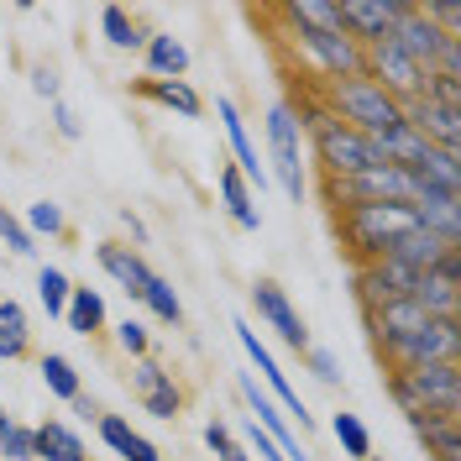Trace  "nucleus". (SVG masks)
<instances>
[{
  "mask_svg": "<svg viewBox=\"0 0 461 461\" xmlns=\"http://www.w3.org/2000/svg\"><path fill=\"white\" fill-rule=\"evenodd\" d=\"M11 425H16V420H11V414H0V435L11 430Z\"/></svg>",
  "mask_w": 461,
  "mask_h": 461,
  "instance_id": "45",
  "label": "nucleus"
},
{
  "mask_svg": "<svg viewBox=\"0 0 461 461\" xmlns=\"http://www.w3.org/2000/svg\"><path fill=\"white\" fill-rule=\"evenodd\" d=\"M121 226L131 230V241H137V247H147V226L137 221V215H131V210H121Z\"/></svg>",
  "mask_w": 461,
  "mask_h": 461,
  "instance_id": "43",
  "label": "nucleus"
},
{
  "mask_svg": "<svg viewBox=\"0 0 461 461\" xmlns=\"http://www.w3.org/2000/svg\"><path fill=\"white\" fill-rule=\"evenodd\" d=\"M32 351V315L22 299H0V362H22Z\"/></svg>",
  "mask_w": 461,
  "mask_h": 461,
  "instance_id": "25",
  "label": "nucleus"
},
{
  "mask_svg": "<svg viewBox=\"0 0 461 461\" xmlns=\"http://www.w3.org/2000/svg\"><path fill=\"white\" fill-rule=\"evenodd\" d=\"M425 100L461 111V79H451V74H425Z\"/></svg>",
  "mask_w": 461,
  "mask_h": 461,
  "instance_id": "40",
  "label": "nucleus"
},
{
  "mask_svg": "<svg viewBox=\"0 0 461 461\" xmlns=\"http://www.w3.org/2000/svg\"><path fill=\"white\" fill-rule=\"evenodd\" d=\"M74 409H79V414H85V420H100V409H95V403H89L85 393H79V399H74Z\"/></svg>",
  "mask_w": 461,
  "mask_h": 461,
  "instance_id": "44",
  "label": "nucleus"
},
{
  "mask_svg": "<svg viewBox=\"0 0 461 461\" xmlns=\"http://www.w3.org/2000/svg\"><path fill=\"white\" fill-rule=\"evenodd\" d=\"M32 446H37V461H89V446L79 440V430L63 425V420L32 425Z\"/></svg>",
  "mask_w": 461,
  "mask_h": 461,
  "instance_id": "24",
  "label": "nucleus"
},
{
  "mask_svg": "<svg viewBox=\"0 0 461 461\" xmlns=\"http://www.w3.org/2000/svg\"><path fill=\"white\" fill-rule=\"evenodd\" d=\"M330 435H336V446H341L351 461L373 456V430H367V420H362V414H346V409H341V414L330 420Z\"/></svg>",
  "mask_w": 461,
  "mask_h": 461,
  "instance_id": "30",
  "label": "nucleus"
},
{
  "mask_svg": "<svg viewBox=\"0 0 461 461\" xmlns=\"http://www.w3.org/2000/svg\"><path fill=\"white\" fill-rule=\"evenodd\" d=\"M100 37L111 42L115 53H137V48L147 42L142 22H137V16H131L126 5H105V11H100Z\"/></svg>",
  "mask_w": 461,
  "mask_h": 461,
  "instance_id": "29",
  "label": "nucleus"
},
{
  "mask_svg": "<svg viewBox=\"0 0 461 461\" xmlns=\"http://www.w3.org/2000/svg\"><path fill=\"white\" fill-rule=\"evenodd\" d=\"M68 294H74V278H68L63 267H53V262H42V267H37V299H42L48 320H63V310H68Z\"/></svg>",
  "mask_w": 461,
  "mask_h": 461,
  "instance_id": "31",
  "label": "nucleus"
},
{
  "mask_svg": "<svg viewBox=\"0 0 461 461\" xmlns=\"http://www.w3.org/2000/svg\"><path fill=\"white\" fill-rule=\"evenodd\" d=\"M0 247L11 252V258H37V236L22 226V215L16 210H5L0 204Z\"/></svg>",
  "mask_w": 461,
  "mask_h": 461,
  "instance_id": "33",
  "label": "nucleus"
},
{
  "mask_svg": "<svg viewBox=\"0 0 461 461\" xmlns=\"http://www.w3.org/2000/svg\"><path fill=\"white\" fill-rule=\"evenodd\" d=\"M367 461H383V456H367Z\"/></svg>",
  "mask_w": 461,
  "mask_h": 461,
  "instance_id": "46",
  "label": "nucleus"
},
{
  "mask_svg": "<svg viewBox=\"0 0 461 461\" xmlns=\"http://www.w3.org/2000/svg\"><path fill=\"white\" fill-rule=\"evenodd\" d=\"M115 346L137 362V357H147L152 351V330H147V320H137V315H126L121 325H115Z\"/></svg>",
  "mask_w": 461,
  "mask_h": 461,
  "instance_id": "37",
  "label": "nucleus"
},
{
  "mask_svg": "<svg viewBox=\"0 0 461 461\" xmlns=\"http://www.w3.org/2000/svg\"><path fill=\"white\" fill-rule=\"evenodd\" d=\"M32 89H37V95H42L48 105H58V100H63V85H58L53 68H32Z\"/></svg>",
  "mask_w": 461,
  "mask_h": 461,
  "instance_id": "42",
  "label": "nucleus"
},
{
  "mask_svg": "<svg viewBox=\"0 0 461 461\" xmlns=\"http://www.w3.org/2000/svg\"><path fill=\"white\" fill-rule=\"evenodd\" d=\"M409 299L435 320H461V252H451V258H440L435 267H425L414 278V294Z\"/></svg>",
  "mask_w": 461,
  "mask_h": 461,
  "instance_id": "11",
  "label": "nucleus"
},
{
  "mask_svg": "<svg viewBox=\"0 0 461 461\" xmlns=\"http://www.w3.org/2000/svg\"><path fill=\"white\" fill-rule=\"evenodd\" d=\"M299 362H304V373L315 377V383H325V388H341V362H336V351H325V346L310 341Z\"/></svg>",
  "mask_w": 461,
  "mask_h": 461,
  "instance_id": "36",
  "label": "nucleus"
},
{
  "mask_svg": "<svg viewBox=\"0 0 461 461\" xmlns=\"http://www.w3.org/2000/svg\"><path fill=\"white\" fill-rule=\"evenodd\" d=\"M430 320H435V315H425L414 299H388V304L362 310V325H367V341H373V351H388L393 341L414 336V330H425Z\"/></svg>",
  "mask_w": 461,
  "mask_h": 461,
  "instance_id": "14",
  "label": "nucleus"
},
{
  "mask_svg": "<svg viewBox=\"0 0 461 461\" xmlns=\"http://www.w3.org/2000/svg\"><path fill=\"white\" fill-rule=\"evenodd\" d=\"M284 100L294 105V115H299L304 152L320 163V173H325V178H351V173L383 163V158H377V147L367 142L362 131H351L346 121H336V115L320 105L315 89H294V95H284Z\"/></svg>",
  "mask_w": 461,
  "mask_h": 461,
  "instance_id": "1",
  "label": "nucleus"
},
{
  "mask_svg": "<svg viewBox=\"0 0 461 461\" xmlns=\"http://www.w3.org/2000/svg\"><path fill=\"white\" fill-rule=\"evenodd\" d=\"M414 178L420 184H430L440 194H461V152H440V147H425L420 152V163H414Z\"/></svg>",
  "mask_w": 461,
  "mask_h": 461,
  "instance_id": "28",
  "label": "nucleus"
},
{
  "mask_svg": "<svg viewBox=\"0 0 461 461\" xmlns=\"http://www.w3.org/2000/svg\"><path fill=\"white\" fill-rule=\"evenodd\" d=\"M288 42H294V53L304 58V68L320 74V85L362 74V42L346 37V32H315V27H294L288 22Z\"/></svg>",
  "mask_w": 461,
  "mask_h": 461,
  "instance_id": "7",
  "label": "nucleus"
},
{
  "mask_svg": "<svg viewBox=\"0 0 461 461\" xmlns=\"http://www.w3.org/2000/svg\"><path fill=\"white\" fill-rule=\"evenodd\" d=\"M409 5H414V0H336V11H341V32L346 37H357L362 48H367V42H383V37H393V27L403 22Z\"/></svg>",
  "mask_w": 461,
  "mask_h": 461,
  "instance_id": "13",
  "label": "nucleus"
},
{
  "mask_svg": "<svg viewBox=\"0 0 461 461\" xmlns=\"http://www.w3.org/2000/svg\"><path fill=\"white\" fill-rule=\"evenodd\" d=\"M393 42L409 53V63H414L420 74H435V63H440V53H446V42H461V37H440V27L425 22V11H420V5H409V11H403V22L393 27Z\"/></svg>",
  "mask_w": 461,
  "mask_h": 461,
  "instance_id": "17",
  "label": "nucleus"
},
{
  "mask_svg": "<svg viewBox=\"0 0 461 461\" xmlns=\"http://www.w3.org/2000/svg\"><path fill=\"white\" fill-rule=\"evenodd\" d=\"M315 95H320V105L336 115V121H346L351 131H362L367 142L383 137V131H393V126H403V100H393V95H388L383 85H373L367 74L325 79Z\"/></svg>",
  "mask_w": 461,
  "mask_h": 461,
  "instance_id": "2",
  "label": "nucleus"
},
{
  "mask_svg": "<svg viewBox=\"0 0 461 461\" xmlns=\"http://www.w3.org/2000/svg\"><path fill=\"white\" fill-rule=\"evenodd\" d=\"M403 121L425 137L430 147H440V152H461V111H451V105H435V100H409L403 105Z\"/></svg>",
  "mask_w": 461,
  "mask_h": 461,
  "instance_id": "18",
  "label": "nucleus"
},
{
  "mask_svg": "<svg viewBox=\"0 0 461 461\" xmlns=\"http://www.w3.org/2000/svg\"><path fill=\"white\" fill-rule=\"evenodd\" d=\"M142 310H147L152 320H158V325H173V330L184 325V304H178V294H173V284L163 278V273H158V278L147 284V294H142Z\"/></svg>",
  "mask_w": 461,
  "mask_h": 461,
  "instance_id": "32",
  "label": "nucleus"
},
{
  "mask_svg": "<svg viewBox=\"0 0 461 461\" xmlns=\"http://www.w3.org/2000/svg\"><path fill=\"white\" fill-rule=\"evenodd\" d=\"M425 22L440 27V37H461V0H425Z\"/></svg>",
  "mask_w": 461,
  "mask_h": 461,
  "instance_id": "38",
  "label": "nucleus"
},
{
  "mask_svg": "<svg viewBox=\"0 0 461 461\" xmlns=\"http://www.w3.org/2000/svg\"><path fill=\"white\" fill-rule=\"evenodd\" d=\"M388 362V373L403 367H430V362H461V320H430L425 330L393 341L388 351H377Z\"/></svg>",
  "mask_w": 461,
  "mask_h": 461,
  "instance_id": "8",
  "label": "nucleus"
},
{
  "mask_svg": "<svg viewBox=\"0 0 461 461\" xmlns=\"http://www.w3.org/2000/svg\"><path fill=\"white\" fill-rule=\"evenodd\" d=\"M95 262H100V273H105V278L131 299V304H142L147 284L158 278V273L147 267L142 252H137V247H126V241H100V247H95Z\"/></svg>",
  "mask_w": 461,
  "mask_h": 461,
  "instance_id": "15",
  "label": "nucleus"
},
{
  "mask_svg": "<svg viewBox=\"0 0 461 461\" xmlns=\"http://www.w3.org/2000/svg\"><path fill=\"white\" fill-rule=\"evenodd\" d=\"M37 377H42V388L63 403H74L85 393V377L74 367V357H63V351H42V357H37Z\"/></svg>",
  "mask_w": 461,
  "mask_h": 461,
  "instance_id": "27",
  "label": "nucleus"
},
{
  "mask_svg": "<svg viewBox=\"0 0 461 461\" xmlns=\"http://www.w3.org/2000/svg\"><path fill=\"white\" fill-rule=\"evenodd\" d=\"M252 310H258V320L288 346V351L304 357V346H310V325H304V315L294 310V299H288L273 278H258V284H252Z\"/></svg>",
  "mask_w": 461,
  "mask_h": 461,
  "instance_id": "10",
  "label": "nucleus"
},
{
  "mask_svg": "<svg viewBox=\"0 0 461 461\" xmlns=\"http://www.w3.org/2000/svg\"><path fill=\"white\" fill-rule=\"evenodd\" d=\"M414 267H403V262L393 258H377L367 262V267H357V299H362V310H373V304H388V299H409L414 294Z\"/></svg>",
  "mask_w": 461,
  "mask_h": 461,
  "instance_id": "16",
  "label": "nucleus"
},
{
  "mask_svg": "<svg viewBox=\"0 0 461 461\" xmlns=\"http://www.w3.org/2000/svg\"><path fill=\"white\" fill-rule=\"evenodd\" d=\"M105 294L100 288H79L74 284V294H68V310H63V325L74 330V336H100L105 330Z\"/></svg>",
  "mask_w": 461,
  "mask_h": 461,
  "instance_id": "26",
  "label": "nucleus"
},
{
  "mask_svg": "<svg viewBox=\"0 0 461 461\" xmlns=\"http://www.w3.org/2000/svg\"><path fill=\"white\" fill-rule=\"evenodd\" d=\"M131 388H137V399H142V414L152 420H178L184 414V388H178V377L147 351L131 362Z\"/></svg>",
  "mask_w": 461,
  "mask_h": 461,
  "instance_id": "12",
  "label": "nucleus"
},
{
  "mask_svg": "<svg viewBox=\"0 0 461 461\" xmlns=\"http://www.w3.org/2000/svg\"><path fill=\"white\" fill-rule=\"evenodd\" d=\"M142 63H147V79H184L189 74V48L173 32H147Z\"/></svg>",
  "mask_w": 461,
  "mask_h": 461,
  "instance_id": "23",
  "label": "nucleus"
},
{
  "mask_svg": "<svg viewBox=\"0 0 461 461\" xmlns=\"http://www.w3.org/2000/svg\"><path fill=\"white\" fill-rule=\"evenodd\" d=\"M0 456L5 461H37V446H32V425H11V430L0 435Z\"/></svg>",
  "mask_w": 461,
  "mask_h": 461,
  "instance_id": "39",
  "label": "nucleus"
},
{
  "mask_svg": "<svg viewBox=\"0 0 461 461\" xmlns=\"http://www.w3.org/2000/svg\"><path fill=\"white\" fill-rule=\"evenodd\" d=\"M95 430H100V440H105L121 461H163L158 440H147L126 414H100V420H95Z\"/></svg>",
  "mask_w": 461,
  "mask_h": 461,
  "instance_id": "20",
  "label": "nucleus"
},
{
  "mask_svg": "<svg viewBox=\"0 0 461 461\" xmlns=\"http://www.w3.org/2000/svg\"><path fill=\"white\" fill-rule=\"evenodd\" d=\"M215 115H221V131H226V147H230V168L247 178L252 194H262V189H267V168H262L258 137H252V126H247L241 105H236L230 95H221V100H215Z\"/></svg>",
  "mask_w": 461,
  "mask_h": 461,
  "instance_id": "9",
  "label": "nucleus"
},
{
  "mask_svg": "<svg viewBox=\"0 0 461 461\" xmlns=\"http://www.w3.org/2000/svg\"><path fill=\"white\" fill-rule=\"evenodd\" d=\"M204 446H210V456L215 461H252L247 456V446H241V435L230 430L226 420H210V425H204Z\"/></svg>",
  "mask_w": 461,
  "mask_h": 461,
  "instance_id": "34",
  "label": "nucleus"
},
{
  "mask_svg": "<svg viewBox=\"0 0 461 461\" xmlns=\"http://www.w3.org/2000/svg\"><path fill=\"white\" fill-rule=\"evenodd\" d=\"M409 430L430 461H461V414H409Z\"/></svg>",
  "mask_w": 461,
  "mask_h": 461,
  "instance_id": "19",
  "label": "nucleus"
},
{
  "mask_svg": "<svg viewBox=\"0 0 461 461\" xmlns=\"http://www.w3.org/2000/svg\"><path fill=\"white\" fill-rule=\"evenodd\" d=\"M22 226H27L32 236H63V230H68V221H63V204H53V200H37V204H27Z\"/></svg>",
  "mask_w": 461,
  "mask_h": 461,
  "instance_id": "35",
  "label": "nucleus"
},
{
  "mask_svg": "<svg viewBox=\"0 0 461 461\" xmlns=\"http://www.w3.org/2000/svg\"><path fill=\"white\" fill-rule=\"evenodd\" d=\"M131 95H142V100H152V105L184 115V121H200V115H204L200 89L189 85V79H137V85H131Z\"/></svg>",
  "mask_w": 461,
  "mask_h": 461,
  "instance_id": "21",
  "label": "nucleus"
},
{
  "mask_svg": "<svg viewBox=\"0 0 461 461\" xmlns=\"http://www.w3.org/2000/svg\"><path fill=\"white\" fill-rule=\"evenodd\" d=\"M388 399L409 414H461V362H430L388 373Z\"/></svg>",
  "mask_w": 461,
  "mask_h": 461,
  "instance_id": "5",
  "label": "nucleus"
},
{
  "mask_svg": "<svg viewBox=\"0 0 461 461\" xmlns=\"http://www.w3.org/2000/svg\"><path fill=\"white\" fill-rule=\"evenodd\" d=\"M403 230H414V210L409 204H341L336 210V236H341V247L351 252L357 267L388 258V247Z\"/></svg>",
  "mask_w": 461,
  "mask_h": 461,
  "instance_id": "3",
  "label": "nucleus"
},
{
  "mask_svg": "<svg viewBox=\"0 0 461 461\" xmlns=\"http://www.w3.org/2000/svg\"><path fill=\"white\" fill-rule=\"evenodd\" d=\"M262 137H267V184H278L288 200L299 204L310 194V152H304V131H299V115L288 100H273L262 115Z\"/></svg>",
  "mask_w": 461,
  "mask_h": 461,
  "instance_id": "4",
  "label": "nucleus"
},
{
  "mask_svg": "<svg viewBox=\"0 0 461 461\" xmlns=\"http://www.w3.org/2000/svg\"><path fill=\"white\" fill-rule=\"evenodd\" d=\"M230 330H236V346H241V357H247V373L262 383V393L284 409L288 425H299V430H315V414H310V403L299 399V388L288 383V373L278 367V357H273V346L262 341L258 330H252V320L236 315L230 320Z\"/></svg>",
  "mask_w": 461,
  "mask_h": 461,
  "instance_id": "6",
  "label": "nucleus"
},
{
  "mask_svg": "<svg viewBox=\"0 0 461 461\" xmlns=\"http://www.w3.org/2000/svg\"><path fill=\"white\" fill-rule=\"evenodd\" d=\"M53 126H58V137H63V142H79V137H85V126H79V115H74L68 100H58V105H53Z\"/></svg>",
  "mask_w": 461,
  "mask_h": 461,
  "instance_id": "41",
  "label": "nucleus"
},
{
  "mask_svg": "<svg viewBox=\"0 0 461 461\" xmlns=\"http://www.w3.org/2000/svg\"><path fill=\"white\" fill-rule=\"evenodd\" d=\"M215 194H221V210H226L230 221L241 230H262V210H258V194L247 189V178L230 168H215Z\"/></svg>",
  "mask_w": 461,
  "mask_h": 461,
  "instance_id": "22",
  "label": "nucleus"
}]
</instances>
